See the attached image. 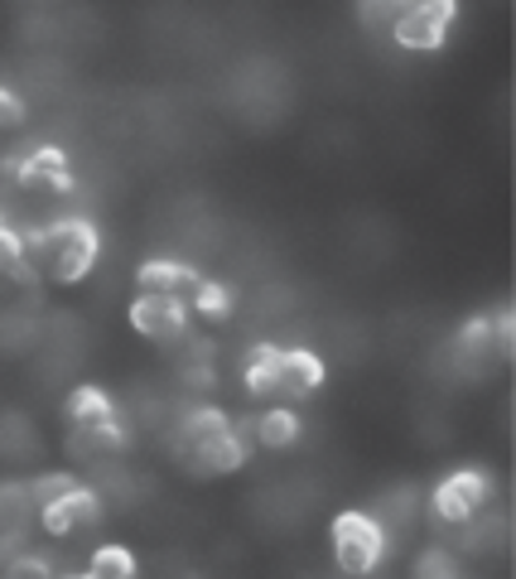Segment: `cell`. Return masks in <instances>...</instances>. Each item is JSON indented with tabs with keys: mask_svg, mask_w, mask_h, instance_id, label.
<instances>
[{
	"mask_svg": "<svg viewBox=\"0 0 516 579\" xmlns=\"http://www.w3.org/2000/svg\"><path fill=\"white\" fill-rule=\"evenodd\" d=\"M0 228H6V218H0Z\"/></svg>",
	"mask_w": 516,
	"mask_h": 579,
	"instance_id": "603a6c76",
	"label": "cell"
},
{
	"mask_svg": "<svg viewBox=\"0 0 516 579\" xmlns=\"http://www.w3.org/2000/svg\"><path fill=\"white\" fill-rule=\"evenodd\" d=\"M24 488H30V503H34V512H44L49 503H59L63 493H73V488H77V478H73V473H44V478L24 483Z\"/></svg>",
	"mask_w": 516,
	"mask_h": 579,
	"instance_id": "ac0fdd59",
	"label": "cell"
},
{
	"mask_svg": "<svg viewBox=\"0 0 516 579\" xmlns=\"http://www.w3.org/2000/svg\"><path fill=\"white\" fill-rule=\"evenodd\" d=\"M69 415H73V430H97V425H107V420H116V406L107 391L77 387L69 397Z\"/></svg>",
	"mask_w": 516,
	"mask_h": 579,
	"instance_id": "8fae6325",
	"label": "cell"
},
{
	"mask_svg": "<svg viewBox=\"0 0 516 579\" xmlns=\"http://www.w3.org/2000/svg\"><path fill=\"white\" fill-rule=\"evenodd\" d=\"M130 324H136V334L155 338V344H165V348L189 338V309H179L175 299H160V295H136Z\"/></svg>",
	"mask_w": 516,
	"mask_h": 579,
	"instance_id": "277c9868",
	"label": "cell"
},
{
	"mask_svg": "<svg viewBox=\"0 0 516 579\" xmlns=\"http://www.w3.org/2000/svg\"><path fill=\"white\" fill-rule=\"evenodd\" d=\"M20 189L30 193H69L73 189V169H69V155L54 150V145H39V150L24 155V169H20Z\"/></svg>",
	"mask_w": 516,
	"mask_h": 579,
	"instance_id": "52a82bcc",
	"label": "cell"
},
{
	"mask_svg": "<svg viewBox=\"0 0 516 579\" xmlns=\"http://www.w3.org/2000/svg\"><path fill=\"white\" fill-rule=\"evenodd\" d=\"M275 377H281V348L256 344L246 352V391L256 401H271L275 397Z\"/></svg>",
	"mask_w": 516,
	"mask_h": 579,
	"instance_id": "30bf717a",
	"label": "cell"
},
{
	"mask_svg": "<svg viewBox=\"0 0 516 579\" xmlns=\"http://www.w3.org/2000/svg\"><path fill=\"white\" fill-rule=\"evenodd\" d=\"M136 285H140V295H160V299H175L179 309H193L203 281L189 266H179V261H145L136 271Z\"/></svg>",
	"mask_w": 516,
	"mask_h": 579,
	"instance_id": "8992f818",
	"label": "cell"
},
{
	"mask_svg": "<svg viewBox=\"0 0 516 579\" xmlns=\"http://www.w3.org/2000/svg\"><path fill=\"white\" fill-rule=\"evenodd\" d=\"M454 15H459L454 0H415V6H401L391 34H396V44L401 49H410V54H430V49L444 44L449 20Z\"/></svg>",
	"mask_w": 516,
	"mask_h": 579,
	"instance_id": "3957f363",
	"label": "cell"
},
{
	"mask_svg": "<svg viewBox=\"0 0 516 579\" xmlns=\"http://www.w3.org/2000/svg\"><path fill=\"white\" fill-rule=\"evenodd\" d=\"M30 517H34L30 488H24V483H0V531H10V526H24Z\"/></svg>",
	"mask_w": 516,
	"mask_h": 579,
	"instance_id": "9a60e30c",
	"label": "cell"
},
{
	"mask_svg": "<svg viewBox=\"0 0 516 579\" xmlns=\"http://www.w3.org/2000/svg\"><path fill=\"white\" fill-rule=\"evenodd\" d=\"M415 575H444V579H449V575H459V565L449 560L444 550H425V556L415 560Z\"/></svg>",
	"mask_w": 516,
	"mask_h": 579,
	"instance_id": "7402d4cb",
	"label": "cell"
},
{
	"mask_svg": "<svg viewBox=\"0 0 516 579\" xmlns=\"http://www.w3.org/2000/svg\"><path fill=\"white\" fill-rule=\"evenodd\" d=\"M24 126V102L10 87H0V130H15Z\"/></svg>",
	"mask_w": 516,
	"mask_h": 579,
	"instance_id": "44dd1931",
	"label": "cell"
},
{
	"mask_svg": "<svg viewBox=\"0 0 516 579\" xmlns=\"http://www.w3.org/2000/svg\"><path fill=\"white\" fill-rule=\"evenodd\" d=\"M0 275H6V281H15V285H30V290L44 285V275L24 261V242H20L15 228H0Z\"/></svg>",
	"mask_w": 516,
	"mask_h": 579,
	"instance_id": "7c38bea8",
	"label": "cell"
},
{
	"mask_svg": "<svg viewBox=\"0 0 516 579\" xmlns=\"http://www.w3.org/2000/svg\"><path fill=\"white\" fill-rule=\"evenodd\" d=\"M6 575H15V579H44V575H54V565H49V556H34V550H20V556H10L6 565H0Z\"/></svg>",
	"mask_w": 516,
	"mask_h": 579,
	"instance_id": "d6986e66",
	"label": "cell"
},
{
	"mask_svg": "<svg viewBox=\"0 0 516 579\" xmlns=\"http://www.w3.org/2000/svg\"><path fill=\"white\" fill-rule=\"evenodd\" d=\"M39 517H44V531H49V536L92 531V526H102V497L77 483L73 493H63L59 503H49L44 512H39Z\"/></svg>",
	"mask_w": 516,
	"mask_h": 579,
	"instance_id": "5b68a950",
	"label": "cell"
},
{
	"mask_svg": "<svg viewBox=\"0 0 516 579\" xmlns=\"http://www.w3.org/2000/svg\"><path fill=\"white\" fill-rule=\"evenodd\" d=\"M193 309L203 314V319H228V314L236 309V290L222 285V281H203V285H198Z\"/></svg>",
	"mask_w": 516,
	"mask_h": 579,
	"instance_id": "2e32d148",
	"label": "cell"
},
{
	"mask_svg": "<svg viewBox=\"0 0 516 579\" xmlns=\"http://www.w3.org/2000/svg\"><path fill=\"white\" fill-rule=\"evenodd\" d=\"M232 430V420L218 411V406H198V411H189L179 420V430H175V454H179V464L189 454H198V450H208L213 440H222V434Z\"/></svg>",
	"mask_w": 516,
	"mask_h": 579,
	"instance_id": "9c48e42d",
	"label": "cell"
},
{
	"mask_svg": "<svg viewBox=\"0 0 516 579\" xmlns=\"http://www.w3.org/2000/svg\"><path fill=\"white\" fill-rule=\"evenodd\" d=\"M444 483H449V488H454L473 512H478V507L487 503V493H493V483H487V473H483V469H459V473H449Z\"/></svg>",
	"mask_w": 516,
	"mask_h": 579,
	"instance_id": "e0dca14e",
	"label": "cell"
},
{
	"mask_svg": "<svg viewBox=\"0 0 516 579\" xmlns=\"http://www.w3.org/2000/svg\"><path fill=\"white\" fill-rule=\"evenodd\" d=\"M24 242V261L59 285H77L97 261V228L87 218H59L44 232H20Z\"/></svg>",
	"mask_w": 516,
	"mask_h": 579,
	"instance_id": "6da1fadb",
	"label": "cell"
},
{
	"mask_svg": "<svg viewBox=\"0 0 516 579\" xmlns=\"http://www.w3.org/2000/svg\"><path fill=\"white\" fill-rule=\"evenodd\" d=\"M334 556L343 575H372L377 560L387 556V531L367 512H343L334 517Z\"/></svg>",
	"mask_w": 516,
	"mask_h": 579,
	"instance_id": "7a4b0ae2",
	"label": "cell"
},
{
	"mask_svg": "<svg viewBox=\"0 0 516 579\" xmlns=\"http://www.w3.org/2000/svg\"><path fill=\"white\" fill-rule=\"evenodd\" d=\"M256 420H261V415H236V420H232V440L242 444V454H246V459L261 450V440H256Z\"/></svg>",
	"mask_w": 516,
	"mask_h": 579,
	"instance_id": "ffe728a7",
	"label": "cell"
},
{
	"mask_svg": "<svg viewBox=\"0 0 516 579\" xmlns=\"http://www.w3.org/2000/svg\"><path fill=\"white\" fill-rule=\"evenodd\" d=\"M324 381V362L309 348H281V377H275L271 401H304Z\"/></svg>",
	"mask_w": 516,
	"mask_h": 579,
	"instance_id": "ba28073f",
	"label": "cell"
},
{
	"mask_svg": "<svg viewBox=\"0 0 516 579\" xmlns=\"http://www.w3.org/2000/svg\"><path fill=\"white\" fill-rule=\"evenodd\" d=\"M256 440H261V450H289V444L299 440V415L285 411V406H271V411H261Z\"/></svg>",
	"mask_w": 516,
	"mask_h": 579,
	"instance_id": "4fadbf2b",
	"label": "cell"
},
{
	"mask_svg": "<svg viewBox=\"0 0 516 579\" xmlns=\"http://www.w3.org/2000/svg\"><path fill=\"white\" fill-rule=\"evenodd\" d=\"M130 575H136V556H130L126 546H102V550H92L87 579H130Z\"/></svg>",
	"mask_w": 516,
	"mask_h": 579,
	"instance_id": "5bb4252c",
	"label": "cell"
}]
</instances>
